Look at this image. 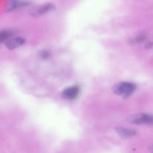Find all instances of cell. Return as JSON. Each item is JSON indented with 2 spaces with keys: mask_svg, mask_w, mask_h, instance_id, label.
Segmentation results:
<instances>
[{
  "mask_svg": "<svg viewBox=\"0 0 153 153\" xmlns=\"http://www.w3.org/2000/svg\"><path fill=\"white\" fill-rule=\"evenodd\" d=\"M31 4L28 1H11L8 3L7 6L6 10L8 12L13 11V10H17V9L23 8V7H28Z\"/></svg>",
  "mask_w": 153,
  "mask_h": 153,
  "instance_id": "8992f818",
  "label": "cell"
},
{
  "mask_svg": "<svg viewBox=\"0 0 153 153\" xmlns=\"http://www.w3.org/2000/svg\"><path fill=\"white\" fill-rule=\"evenodd\" d=\"M25 43V40L23 37H13L8 41L4 43V46L7 48L8 49H14L16 48L19 47V46H22L24 43Z\"/></svg>",
  "mask_w": 153,
  "mask_h": 153,
  "instance_id": "5b68a950",
  "label": "cell"
},
{
  "mask_svg": "<svg viewBox=\"0 0 153 153\" xmlns=\"http://www.w3.org/2000/svg\"><path fill=\"white\" fill-rule=\"evenodd\" d=\"M80 93V88L77 85L68 87L63 91L62 97L67 100H73L77 98Z\"/></svg>",
  "mask_w": 153,
  "mask_h": 153,
  "instance_id": "3957f363",
  "label": "cell"
},
{
  "mask_svg": "<svg viewBox=\"0 0 153 153\" xmlns=\"http://www.w3.org/2000/svg\"><path fill=\"white\" fill-rule=\"evenodd\" d=\"M149 151H150L151 153H153V145H152V146H149Z\"/></svg>",
  "mask_w": 153,
  "mask_h": 153,
  "instance_id": "7c38bea8",
  "label": "cell"
},
{
  "mask_svg": "<svg viewBox=\"0 0 153 153\" xmlns=\"http://www.w3.org/2000/svg\"><path fill=\"white\" fill-rule=\"evenodd\" d=\"M137 89V86L134 83L128 82H122L115 84L112 88V91L117 95L123 97H128L133 94Z\"/></svg>",
  "mask_w": 153,
  "mask_h": 153,
  "instance_id": "6da1fadb",
  "label": "cell"
},
{
  "mask_svg": "<svg viewBox=\"0 0 153 153\" xmlns=\"http://www.w3.org/2000/svg\"><path fill=\"white\" fill-rule=\"evenodd\" d=\"M39 55H40V58H42V59H47V58H49V56H50V53H49L48 51L43 50L42 51V52H40Z\"/></svg>",
  "mask_w": 153,
  "mask_h": 153,
  "instance_id": "9c48e42d",
  "label": "cell"
},
{
  "mask_svg": "<svg viewBox=\"0 0 153 153\" xmlns=\"http://www.w3.org/2000/svg\"><path fill=\"white\" fill-rule=\"evenodd\" d=\"M152 42H146V48H151V46H152Z\"/></svg>",
  "mask_w": 153,
  "mask_h": 153,
  "instance_id": "8fae6325",
  "label": "cell"
},
{
  "mask_svg": "<svg viewBox=\"0 0 153 153\" xmlns=\"http://www.w3.org/2000/svg\"><path fill=\"white\" fill-rule=\"evenodd\" d=\"M146 37L145 35H138L137 36V37H134L132 40V41L134 42V43H140V42L144 41V40H146Z\"/></svg>",
  "mask_w": 153,
  "mask_h": 153,
  "instance_id": "30bf717a",
  "label": "cell"
},
{
  "mask_svg": "<svg viewBox=\"0 0 153 153\" xmlns=\"http://www.w3.org/2000/svg\"><path fill=\"white\" fill-rule=\"evenodd\" d=\"M13 35V31L10 29H5L2 30L0 33V41L1 43H4L8 41L9 40H10L12 37V36Z\"/></svg>",
  "mask_w": 153,
  "mask_h": 153,
  "instance_id": "ba28073f",
  "label": "cell"
},
{
  "mask_svg": "<svg viewBox=\"0 0 153 153\" xmlns=\"http://www.w3.org/2000/svg\"><path fill=\"white\" fill-rule=\"evenodd\" d=\"M128 122L131 124H153V115L148 114H136L131 115L127 119Z\"/></svg>",
  "mask_w": 153,
  "mask_h": 153,
  "instance_id": "7a4b0ae2",
  "label": "cell"
},
{
  "mask_svg": "<svg viewBox=\"0 0 153 153\" xmlns=\"http://www.w3.org/2000/svg\"><path fill=\"white\" fill-rule=\"evenodd\" d=\"M116 131L120 137L123 138H128V137H132L137 134V131L134 129L128 128H123V127H117Z\"/></svg>",
  "mask_w": 153,
  "mask_h": 153,
  "instance_id": "52a82bcc",
  "label": "cell"
},
{
  "mask_svg": "<svg viewBox=\"0 0 153 153\" xmlns=\"http://www.w3.org/2000/svg\"><path fill=\"white\" fill-rule=\"evenodd\" d=\"M55 7V4H52V3H46V4H42V5L39 6L38 7L32 10L31 16L37 17V16H40L41 15L46 14V13H49L50 11L53 10Z\"/></svg>",
  "mask_w": 153,
  "mask_h": 153,
  "instance_id": "277c9868",
  "label": "cell"
}]
</instances>
